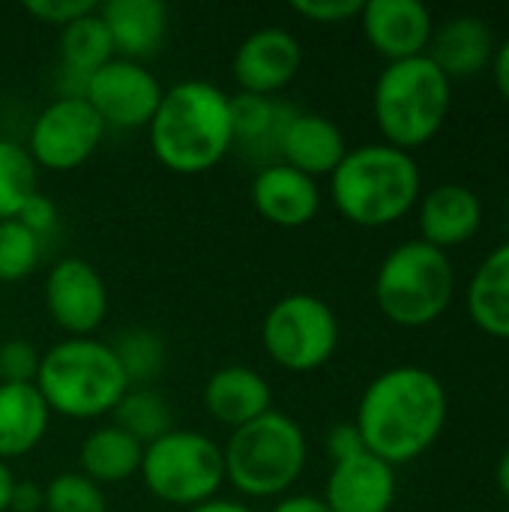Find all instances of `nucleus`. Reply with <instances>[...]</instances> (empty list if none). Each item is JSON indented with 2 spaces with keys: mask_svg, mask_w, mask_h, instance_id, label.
I'll return each instance as SVG.
<instances>
[{
  "mask_svg": "<svg viewBox=\"0 0 509 512\" xmlns=\"http://www.w3.org/2000/svg\"><path fill=\"white\" fill-rule=\"evenodd\" d=\"M447 414L450 399L438 375L423 366H393L363 390L354 426L366 450L396 468L435 447Z\"/></svg>",
  "mask_w": 509,
  "mask_h": 512,
  "instance_id": "obj_1",
  "label": "nucleus"
},
{
  "mask_svg": "<svg viewBox=\"0 0 509 512\" xmlns=\"http://www.w3.org/2000/svg\"><path fill=\"white\" fill-rule=\"evenodd\" d=\"M150 150L171 174H204L234 147L231 96L210 81L171 84L147 126Z\"/></svg>",
  "mask_w": 509,
  "mask_h": 512,
  "instance_id": "obj_2",
  "label": "nucleus"
},
{
  "mask_svg": "<svg viewBox=\"0 0 509 512\" xmlns=\"http://www.w3.org/2000/svg\"><path fill=\"white\" fill-rule=\"evenodd\" d=\"M420 195L423 177L417 159L390 144L354 147L330 174L333 207L360 228H387L405 219Z\"/></svg>",
  "mask_w": 509,
  "mask_h": 512,
  "instance_id": "obj_3",
  "label": "nucleus"
},
{
  "mask_svg": "<svg viewBox=\"0 0 509 512\" xmlns=\"http://www.w3.org/2000/svg\"><path fill=\"white\" fill-rule=\"evenodd\" d=\"M36 390L42 393L51 417L99 420L117 408L129 390V381L111 345L84 336L54 342L42 351Z\"/></svg>",
  "mask_w": 509,
  "mask_h": 512,
  "instance_id": "obj_4",
  "label": "nucleus"
},
{
  "mask_svg": "<svg viewBox=\"0 0 509 512\" xmlns=\"http://www.w3.org/2000/svg\"><path fill=\"white\" fill-rule=\"evenodd\" d=\"M453 81L423 54L387 63L372 90V114L384 144L414 153L426 147L447 123Z\"/></svg>",
  "mask_w": 509,
  "mask_h": 512,
  "instance_id": "obj_5",
  "label": "nucleus"
},
{
  "mask_svg": "<svg viewBox=\"0 0 509 512\" xmlns=\"http://www.w3.org/2000/svg\"><path fill=\"white\" fill-rule=\"evenodd\" d=\"M222 456L225 483H231L243 498H285L306 468L309 444L303 426L273 408L234 429Z\"/></svg>",
  "mask_w": 509,
  "mask_h": 512,
  "instance_id": "obj_6",
  "label": "nucleus"
},
{
  "mask_svg": "<svg viewBox=\"0 0 509 512\" xmlns=\"http://www.w3.org/2000/svg\"><path fill=\"white\" fill-rule=\"evenodd\" d=\"M372 291L381 315L396 327H429L453 303L456 270L447 252L408 240L384 255Z\"/></svg>",
  "mask_w": 509,
  "mask_h": 512,
  "instance_id": "obj_7",
  "label": "nucleus"
},
{
  "mask_svg": "<svg viewBox=\"0 0 509 512\" xmlns=\"http://www.w3.org/2000/svg\"><path fill=\"white\" fill-rule=\"evenodd\" d=\"M138 477L162 504L192 510L219 498L225 486V456L210 435L171 429L144 447Z\"/></svg>",
  "mask_w": 509,
  "mask_h": 512,
  "instance_id": "obj_8",
  "label": "nucleus"
},
{
  "mask_svg": "<svg viewBox=\"0 0 509 512\" xmlns=\"http://www.w3.org/2000/svg\"><path fill=\"white\" fill-rule=\"evenodd\" d=\"M342 327L330 303L315 294H288L276 300L261 324V345L267 357L294 375L327 366L339 348Z\"/></svg>",
  "mask_w": 509,
  "mask_h": 512,
  "instance_id": "obj_9",
  "label": "nucleus"
},
{
  "mask_svg": "<svg viewBox=\"0 0 509 512\" xmlns=\"http://www.w3.org/2000/svg\"><path fill=\"white\" fill-rule=\"evenodd\" d=\"M102 135L105 123L84 96H57L33 117L27 153L36 168L63 174L81 168L99 150Z\"/></svg>",
  "mask_w": 509,
  "mask_h": 512,
  "instance_id": "obj_10",
  "label": "nucleus"
},
{
  "mask_svg": "<svg viewBox=\"0 0 509 512\" xmlns=\"http://www.w3.org/2000/svg\"><path fill=\"white\" fill-rule=\"evenodd\" d=\"M162 93L165 87L144 63L123 57L108 60L81 87V96L99 114L105 129H147Z\"/></svg>",
  "mask_w": 509,
  "mask_h": 512,
  "instance_id": "obj_11",
  "label": "nucleus"
},
{
  "mask_svg": "<svg viewBox=\"0 0 509 512\" xmlns=\"http://www.w3.org/2000/svg\"><path fill=\"white\" fill-rule=\"evenodd\" d=\"M45 312L69 339L93 336L108 315V288L84 258H63L45 279Z\"/></svg>",
  "mask_w": 509,
  "mask_h": 512,
  "instance_id": "obj_12",
  "label": "nucleus"
},
{
  "mask_svg": "<svg viewBox=\"0 0 509 512\" xmlns=\"http://www.w3.org/2000/svg\"><path fill=\"white\" fill-rule=\"evenodd\" d=\"M303 63L300 39L285 27H261L252 30L234 51L231 75L240 93L276 96L285 90Z\"/></svg>",
  "mask_w": 509,
  "mask_h": 512,
  "instance_id": "obj_13",
  "label": "nucleus"
},
{
  "mask_svg": "<svg viewBox=\"0 0 509 512\" xmlns=\"http://www.w3.org/2000/svg\"><path fill=\"white\" fill-rule=\"evenodd\" d=\"M366 42L387 60H411L429 51L435 21L420 0H366L360 9Z\"/></svg>",
  "mask_w": 509,
  "mask_h": 512,
  "instance_id": "obj_14",
  "label": "nucleus"
},
{
  "mask_svg": "<svg viewBox=\"0 0 509 512\" xmlns=\"http://www.w3.org/2000/svg\"><path fill=\"white\" fill-rule=\"evenodd\" d=\"M297 111L300 108H294L276 96H255V93L231 96V129H234L231 153L237 150L258 171L267 165H279L282 162V138Z\"/></svg>",
  "mask_w": 509,
  "mask_h": 512,
  "instance_id": "obj_15",
  "label": "nucleus"
},
{
  "mask_svg": "<svg viewBox=\"0 0 509 512\" xmlns=\"http://www.w3.org/2000/svg\"><path fill=\"white\" fill-rule=\"evenodd\" d=\"M396 489V468L366 450L330 468L321 501L330 512H390Z\"/></svg>",
  "mask_w": 509,
  "mask_h": 512,
  "instance_id": "obj_16",
  "label": "nucleus"
},
{
  "mask_svg": "<svg viewBox=\"0 0 509 512\" xmlns=\"http://www.w3.org/2000/svg\"><path fill=\"white\" fill-rule=\"evenodd\" d=\"M420 240L450 252L465 246L483 225V201L462 183H441L417 201Z\"/></svg>",
  "mask_w": 509,
  "mask_h": 512,
  "instance_id": "obj_17",
  "label": "nucleus"
},
{
  "mask_svg": "<svg viewBox=\"0 0 509 512\" xmlns=\"http://www.w3.org/2000/svg\"><path fill=\"white\" fill-rule=\"evenodd\" d=\"M252 207L276 228H303L321 210L318 180L279 162L267 165L252 180Z\"/></svg>",
  "mask_w": 509,
  "mask_h": 512,
  "instance_id": "obj_18",
  "label": "nucleus"
},
{
  "mask_svg": "<svg viewBox=\"0 0 509 512\" xmlns=\"http://www.w3.org/2000/svg\"><path fill=\"white\" fill-rule=\"evenodd\" d=\"M204 408L207 414L228 426L231 432L273 411V390L267 378L249 366L231 363L216 369L204 384Z\"/></svg>",
  "mask_w": 509,
  "mask_h": 512,
  "instance_id": "obj_19",
  "label": "nucleus"
},
{
  "mask_svg": "<svg viewBox=\"0 0 509 512\" xmlns=\"http://www.w3.org/2000/svg\"><path fill=\"white\" fill-rule=\"evenodd\" d=\"M492 27L480 15H453L441 27H435L426 57L450 78H474L492 66L495 57Z\"/></svg>",
  "mask_w": 509,
  "mask_h": 512,
  "instance_id": "obj_20",
  "label": "nucleus"
},
{
  "mask_svg": "<svg viewBox=\"0 0 509 512\" xmlns=\"http://www.w3.org/2000/svg\"><path fill=\"white\" fill-rule=\"evenodd\" d=\"M108 27L114 57L147 60L153 57L168 33V6L162 0H108L99 6Z\"/></svg>",
  "mask_w": 509,
  "mask_h": 512,
  "instance_id": "obj_21",
  "label": "nucleus"
},
{
  "mask_svg": "<svg viewBox=\"0 0 509 512\" xmlns=\"http://www.w3.org/2000/svg\"><path fill=\"white\" fill-rule=\"evenodd\" d=\"M348 153L345 132L324 114L297 111L282 138V162L306 177H330Z\"/></svg>",
  "mask_w": 509,
  "mask_h": 512,
  "instance_id": "obj_22",
  "label": "nucleus"
},
{
  "mask_svg": "<svg viewBox=\"0 0 509 512\" xmlns=\"http://www.w3.org/2000/svg\"><path fill=\"white\" fill-rule=\"evenodd\" d=\"M51 411L36 384H0V462H12L39 447Z\"/></svg>",
  "mask_w": 509,
  "mask_h": 512,
  "instance_id": "obj_23",
  "label": "nucleus"
},
{
  "mask_svg": "<svg viewBox=\"0 0 509 512\" xmlns=\"http://www.w3.org/2000/svg\"><path fill=\"white\" fill-rule=\"evenodd\" d=\"M144 444L117 429L114 423L96 426L78 447V474L102 486H117L141 471Z\"/></svg>",
  "mask_w": 509,
  "mask_h": 512,
  "instance_id": "obj_24",
  "label": "nucleus"
},
{
  "mask_svg": "<svg viewBox=\"0 0 509 512\" xmlns=\"http://www.w3.org/2000/svg\"><path fill=\"white\" fill-rule=\"evenodd\" d=\"M468 315L486 336L509 342V240L477 267L468 285Z\"/></svg>",
  "mask_w": 509,
  "mask_h": 512,
  "instance_id": "obj_25",
  "label": "nucleus"
},
{
  "mask_svg": "<svg viewBox=\"0 0 509 512\" xmlns=\"http://www.w3.org/2000/svg\"><path fill=\"white\" fill-rule=\"evenodd\" d=\"M60 60H63V72L69 78H78V87H84V81L96 69L114 60V45L99 9L60 30Z\"/></svg>",
  "mask_w": 509,
  "mask_h": 512,
  "instance_id": "obj_26",
  "label": "nucleus"
},
{
  "mask_svg": "<svg viewBox=\"0 0 509 512\" xmlns=\"http://www.w3.org/2000/svg\"><path fill=\"white\" fill-rule=\"evenodd\" d=\"M111 423L147 447L171 432V405L150 387H129L111 411Z\"/></svg>",
  "mask_w": 509,
  "mask_h": 512,
  "instance_id": "obj_27",
  "label": "nucleus"
},
{
  "mask_svg": "<svg viewBox=\"0 0 509 512\" xmlns=\"http://www.w3.org/2000/svg\"><path fill=\"white\" fill-rule=\"evenodd\" d=\"M108 345L129 387H147L165 366V339L156 330L129 327V330H120Z\"/></svg>",
  "mask_w": 509,
  "mask_h": 512,
  "instance_id": "obj_28",
  "label": "nucleus"
},
{
  "mask_svg": "<svg viewBox=\"0 0 509 512\" xmlns=\"http://www.w3.org/2000/svg\"><path fill=\"white\" fill-rule=\"evenodd\" d=\"M36 162L24 144L0 138V222L18 219L24 204L36 195Z\"/></svg>",
  "mask_w": 509,
  "mask_h": 512,
  "instance_id": "obj_29",
  "label": "nucleus"
},
{
  "mask_svg": "<svg viewBox=\"0 0 509 512\" xmlns=\"http://www.w3.org/2000/svg\"><path fill=\"white\" fill-rule=\"evenodd\" d=\"M45 243L27 231L18 219L0 222V282L27 279L42 261Z\"/></svg>",
  "mask_w": 509,
  "mask_h": 512,
  "instance_id": "obj_30",
  "label": "nucleus"
},
{
  "mask_svg": "<svg viewBox=\"0 0 509 512\" xmlns=\"http://www.w3.org/2000/svg\"><path fill=\"white\" fill-rule=\"evenodd\" d=\"M42 495H45V501H42L45 512H108L105 492L78 471L57 474L42 489Z\"/></svg>",
  "mask_w": 509,
  "mask_h": 512,
  "instance_id": "obj_31",
  "label": "nucleus"
},
{
  "mask_svg": "<svg viewBox=\"0 0 509 512\" xmlns=\"http://www.w3.org/2000/svg\"><path fill=\"white\" fill-rule=\"evenodd\" d=\"M42 351L27 339L0 342V384H36Z\"/></svg>",
  "mask_w": 509,
  "mask_h": 512,
  "instance_id": "obj_32",
  "label": "nucleus"
},
{
  "mask_svg": "<svg viewBox=\"0 0 509 512\" xmlns=\"http://www.w3.org/2000/svg\"><path fill=\"white\" fill-rule=\"evenodd\" d=\"M99 6L93 0H24V12L39 18L42 24H54V27H66L90 12H96Z\"/></svg>",
  "mask_w": 509,
  "mask_h": 512,
  "instance_id": "obj_33",
  "label": "nucleus"
},
{
  "mask_svg": "<svg viewBox=\"0 0 509 512\" xmlns=\"http://www.w3.org/2000/svg\"><path fill=\"white\" fill-rule=\"evenodd\" d=\"M363 0H294L291 12L315 24H342L360 18Z\"/></svg>",
  "mask_w": 509,
  "mask_h": 512,
  "instance_id": "obj_34",
  "label": "nucleus"
},
{
  "mask_svg": "<svg viewBox=\"0 0 509 512\" xmlns=\"http://www.w3.org/2000/svg\"><path fill=\"white\" fill-rule=\"evenodd\" d=\"M18 222H21L27 231H33V234L45 243V237L57 231V207L51 204V198H45L42 192H36V195L24 204V210L18 213Z\"/></svg>",
  "mask_w": 509,
  "mask_h": 512,
  "instance_id": "obj_35",
  "label": "nucleus"
},
{
  "mask_svg": "<svg viewBox=\"0 0 509 512\" xmlns=\"http://www.w3.org/2000/svg\"><path fill=\"white\" fill-rule=\"evenodd\" d=\"M327 456H330V462L336 465V462H345V459H351V456H360V453H366V444H363V438H360V432H357V426L354 423H336L330 432H327Z\"/></svg>",
  "mask_w": 509,
  "mask_h": 512,
  "instance_id": "obj_36",
  "label": "nucleus"
},
{
  "mask_svg": "<svg viewBox=\"0 0 509 512\" xmlns=\"http://www.w3.org/2000/svg\"><path fill=\"white\" fill-rule=\"evenodd\" d=\"M42 486L36 483H12V492H9V512H39L42 510Z\"/></svg>",
  "mask_w": 509,
  "mask_h": 512,
  "instance_id": "obj_37",
  "label": "nucleus"
},
{
  "mask_svg": "<svg viewBox=\"0 0 509 512\" xmlns=\"http://www.w3.org/2000/svg\"><path fill=\"white\" fill-rule=\"evenodd\" d=\"M492 78H495V87H498L501 99L509 105V36L495 48V57H492Z\"/></svg>",
  "mask_w": 509,
  "mask_h": 512,
  "instance_id": "obj_38",
  "label": "nucleus"
},
{
  "mask_svg": "<svg viewBox=\"0 0 509 512\" xmlns=\"http://www.w3.org/2000/svg\"><path fill=\"white\" fill-rule=\"evenodd\" d=\"M270 512H330V507L315 495H285Z\"/></svg>",
  "mask_w": 509,
  "mask_h": 512,
  "instance_id": "obj_39",
  "label": "nucleus"
},
{
  "mask_svg": "<svg viewBox=\"0 0 509 512\" xmlns=\"http://www.w3.org/2000/svg\"><path fill=\"white\" fill-rule=\"evenodd\" d=\"M186 512H255L252 507H246V504H240V501H225V498H213V501H207V504H201V507H192V510Z\"/></svg>",
  "mask_w": 509,
  "mask_h": 512,
  "instance_id": "obj_40",
  "label": "nucleus"
},
{
  "mask_svg": "<svg viewBox=\"0 0 509 512\" xmlns=\"http://www.w3.org/2000/svg\"><path fill=\"white\" fill-rule=\"evenodd\" d=\"M495 483H498V489H501V495L509 501V447L501 453V459H498V468H495Z\"/></svg>",
  "mask_w": 509,
  "mask_h": 512,
  "instance_id": "obj_41",
  "label": "nucleus"
},
{
  "mask_svg": "<svg viewBox=\"0 0 509 512\" xmlns=\"http://www.w3.org/2000/svg\"><path fill=\"white\" fill-rule=\"evenodd\" d=\"M12 483H15V477H12L9 465L0 462V512H9V492H12Z\"/></svg>",
  "mask_w": 509,
  "mask_h": 512,
  "instance_id": "obj_42",
  "label": "nucleus"
},
{
  "mask_svg": "<svg viewBox=\"0 0 509 512\" xmlns=\"http://www.w3.org/2000/svg\"><path fill=\"white\" fill-rule=\"evenodd\" d=\"M507 512H509V510H507Z\"/></svg>",
  "mask_w": 509,
  "mask_h": 512,
  "instance_id": "obj_43",
  "label": "nucleus"
}]
</instances>
